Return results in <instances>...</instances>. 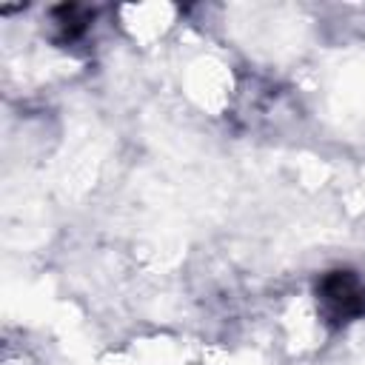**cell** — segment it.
<instances>
[{
	"instance_id": "cell-1",
	"label": "cell",
	"mask_w": 365,
	"mask_h": 365,
	"mask_svg": "<svg viewBox=\"0 0 365 365\" xmlns=\"http://www.w3.org/2000/svg\"><path fill=\"white\" fill-rule=\"evenodd\" d=\"M317 311L325 325L345 328L365 317V282L351 268L328 271L314 285Z\"/></svg>"
}]
</instances>
